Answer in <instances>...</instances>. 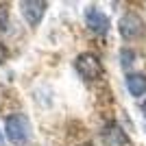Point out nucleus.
<instances>
[{
    "label": "nucleus",
    "instance_id": "nucleus-1",
    "mask_svg": "<svg viewBox=\"0 0 146 146\" xmlns=\"http://www.w3.org/2000/svg\"><path fill=\"white\" fill-rule=\"evenodd\" d=\"M5 131H7L9 142H13V144H24L31 137V120L24 113H13V116L7 118Z\"/></svg>",
    "mask_w": 146,
    "mask_h": 146
},
{
    "label": "nucleus",
    "instance_id": "nucleus-2",
    "mask_svg": "<svg viewBox=\"0 0 146 146\" xmlns=\"http://www.w3.org/2000/svg\"><path fill=\"white\" fill-rule=\"evenodd\" d=\"M118 31H120L122 39L133 42V39H140V37L144 35L146 24H144V20H142L135 11H129V13H124V15L120 18V22H118Z\"/></svg>",
    "mask_w": 146,
    "mask_h": 146
},
{
    "label": "nucleus",
    "instance_id": "nucleus-3",
    "mask_svg": "<svg viewBox=\"0 0 146 146\" xmlns=\"http://www.w3.org/2000/svg\"><path fill=\"white\" fill-rule=\"evenodd\" d=\"M74 66H76V72L81 74V79L92 83V81H96L100 74H103V63L98 59L96 55H92V52H83V55L76 57L74 61Z\"/></svg>",
    "mask_w": 146,
    "mask_h": 146
},
{
    "label": "nucleus",
    "instance_id": "nucleus-4",
    "mask_svg": "<svg viewBox=\"0 0 146 146\" xmlns=\"http://www.w3.org/2000/svg\"><path fill=\"white\" fill-rule=\"evenodd\" d=\"M100 140H103L105 146H129V144H131L129 135L122 131V127L116 124V122H109V124L103 129Z\"/></svg>",
    "mask_w": 146,
    "mask_h": 146
},
{
    "label": "nucleus",
    "instance_id": "nucleus-5",
    "mask_svg": "<svg viewBox=\"0 0 146 146\" xmlns=\"http://www.w3.org/2000/svg\"><path fill=\"white\" fill-rule=\"evenodd\" d=\"M22 13H24L26 22H29L31 26H37L39 22H42L44 13H46V9H48V5L46 2H42V0H29V2H22Z\"/></svg>",
    "mask_w": 146,
    "mask_h": 146
},
{
    "label": "nucleus",
    "instance_id": "nucleus-6",
    "mask_svg": "<svg viewBox=\"0 0 146 146\" xmlns=\"http://www.w3.org/2000/svg\"><path fill=\"white\" fill-rule=\"evenodd\" d=\"M85 22H87V26H90V31H94V33H107L109 31V18L105 15L100 9H96V7H90L85 11Z\"/></svg>",
    "mask_w": 146,
    "mask_h": 146
},
{
    "label": "nucleus",
    "instance_id": "nucleus-7",
    "mask_svg": "<svg viewBox=\"0 0 146 146\" xmlns=\"http://www.w3.org/2000/svg\"><path fill=\"white\" fill-rule=\"evenodd\" d=\"M127 90H129V94L135 96V98L144 96L146 94V74H142V72L127 74Z\"/></svg>",
    "mask_w": 146,
    "mask_h": 146
},
{
    "label": "nucleus",
    "instance_id": "nucleus-8",
    "mask_svg": "<svg viewBox=\"0 0 146 146\" xmlns=\"http://www.w3.org/2000/svg\"><path fill=\"white\" fill-rule=\"evenodd\" d=\"M133 61H135V52L131 48H122L120 50V63H122V68H129Z\"/></svg>",
    "mask_w": 146,
    "mask_h": 146
},
{
    "label": "nucleus",
    "instance_id": "nucleus-9",
    "mask_svg": "<svg viewBox=\"0 0 146 146\" xmlns=\"http://www.w3.org/2000/svg\"><path fill=\"white\" fill-rule=\"evenodd\" d=\"M9 26V9L5 5H0V33H5Z\"/></svg>",
    "mask_w": 146,
    "mask_h": 146
},
{
    "label": "nucleus",
    "instance_id": "nucleus-10",
    "mask_svg": "<svg viewBox=\"0 0 146 146\" xmlns=\"http://www.w3.org/2000/svg\"><path fill=\"white\" fill-rule=\"evenodd\" d=\"M7 57H9V50H7V46L5 44H0V66L7 61Z\"/></svg>",
    "mask_w": 146,
    "mask_h": 146
},
{
    "label": "nucleus",
    "instance_id": "nucleus-11",
    "mask_svg": "<svg viewBox=\"0 0 146 146\" xmlns=\"http://www.w3.org/2000/svg\"><path fill=\"white\" fill-rule=\"evenodd\" d=\"M142 111H144V116H146V100H144V105H142Z\"/></svg>",
    "mask_w": 146,
    "mask_h": 146
},
{
    "label": "nucleus",
    "instance_id": "nucleus-12",
    "mask_svg": "<svg viewBox=\"0 0 146 146\" xmlns=\"http://www.w3.org/2000/svg\"><path fill=\"white\" fill-rule=\"evenodd\" d=\"M0 146H2V133H0Z\"/></svg>",
    "mask_w": 146,
    "mask_h": 146
}]
</instances>
